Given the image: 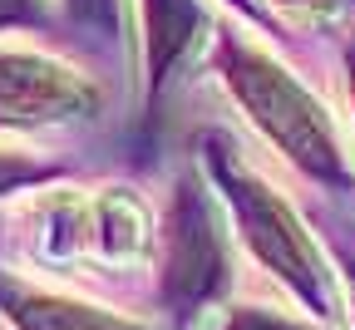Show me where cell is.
Listing matches in <instances>:
<instances>
[{"label":"cell","mask_w":355,"mask_h":330,"mask_svg":"<svg viewBox=\"0 0 355 330\" xmlns=\"http://www.w3.org/2000/svg\"><path fill=\"white\" fill-rule=\"evenodd\" d=\"M217 330H316L311 320H296L286 311H272V306H237L222 315Z\"/></svg>","instance_id":"cell-7"},{"label":"cell","mask_w":355,"mask_h":330,"mask_svg":"<svg viewBox=\"0 0 355 330\" xmlns=\"http://www.w3.org/2000/svg\"><path fill=\"white\" fill-rule=\"evenodd\" d=\"M44 168L40 163H30V158H20V153H6L0 148V193L6 187H15V182H25V177H40Z\"/></svg>","instance_id":"cell-8"},{"label":"cell","mask_w":355,"mask_h":330,"mask_svg":"<svg viewBox=\"0 0 355 330\" xmlns=\"http://www.w3.org/2000/svg\"><path fill=\"white\" fill-rule=\"evenodd\" d=\"M202 25L198 0H148V64L163 79V69L193 44V30Z\"/></svg>","instance_id":"cell-6"},{"label":"cell","mask_w":355,"mask_h":330,"mask_svg":"<svg viewBox=\"0 0 355 330\" xmlns=\"http://www.w3.org/2000/svg\"><path fill=\"white\" fill-rule=\"evenodd\" d=\"M35 10V0H0V25L6 20H20V15H30Z\"/></svg>","instance_id":"cell-10"},{"label":"cell","mask_w":355,"mask_h":330,"mask_svg":"<svg viewBox=\"0 0 355 330\" xmlns=\"http://www.w3.org/2000/svg\"><path fill=\"white\" fill-rule=\"evenodd\" d=\"M79 6H84V10H89V15H94V10H99V15H104V10H109V0H79Z\"/></svg>","instance_id":"cell-11"},{"label":"cell","mask_w":355,"mask_h":330,"mask_svg":"<svg viewBox=\"0 0 355 330\" xmlns=\"http://www.w3.org/2000/svg\"><path fill=\"white\" fill-rule=\"evenodd\" d=\"M217 173L227 182V202L237 212V227L252 247V257L282 276V286L316 315H331V281H326V266L311 247L306 227L296 222V212L266 187L252 168H242L237 158H227L217 148Z\"/></svg>","instance_id":"cell-2"},{"label":"cell","mask_w":355,"mask_h":330,"mask_svg":"<svg viewBox=\"0 0 355 330\" xmlns=\"http://www.w3.org/2000/svg\"><path fill=\"white\" fill-rule=\"evenodd\" d=\"M242 6H247V10H252V0H242Z\"/></svg>","instance_id":"cell-13"},{"label":"cell","mask_w":355,"mask_h":330,"mask_svg":"<svg viewBox=\"0 0 355 330\" xmlns=\"http://www.w3.org/2000/svg\"><path fill=\"white\" fill-rule=\"evenodd\" d=\"M350 89H355V60H350Z\"/></svg>","instance_id":"cell-12"},{"label":"cell","mask_w":355,"mask_h":330,"mask_svg":"<svg viewBox=\"0 0 355 330\" xmlns=\"http://www.w3.org/2000/svg\"><path fill=\"white\" fill-rule=\"evenodd\" d=\"M232 281V257L222 222L198 187H183L163 217V301L178 315H198Z\"/></svg>","instance_id":"cell-3"},{"label":"cell","mask_w":355,"mask_h":330,"mask_svg":"<svg viewBox=\"0 0 355 330\" xmlns=\"http://www.w3.org/2000/svg\"><path fill=\"white\" fill-rule=\"evenodd\" d=\"M89 109H94V89L74 69L44 55L0 50V123H50Z\"/></svg>","instance_id":"cell-4"},{"label":"cell","mask_w":355,"mask_h":330,"mask_svg":"<svg viewBox=\"0 0 355 330\" xmlns=\"http://www.w3.org/2000/svg\"><path fill=\"white\" fill-rule=\"evenodd\" d=\"M0 311H6V320L15 330H153V325H139L128 315L99 311L89 301H69L55 291L25 286L15 276H0Z\"/></svg>","instance_id":"cell-5"},{"label":"cell","mask_w":355,"mask_h":330,"mask_svg":"<svg viewBox=\"0 0 355 330\" xmlns=\"http://www.w3.org/2000/svg\"><path fill=\"white\" fill-rule=\"evenodd\" d=\"M282 10H296V15H331V10H345L350 0H277Z\"/></svg>","instance_id":"cell-9"},{"label":"cell","mask_w":355,"mask_h":330,"mask_svg":"<svg viewBox=\"0 0 355 330\" xmlns=\"http://www.w3.org/2000/svg\"><path fill=\"white\" fill-rule=\"evenodd\" d=\"M222 74H227V89L242 99V109L261 123L266 138H277L286 158H296L316 177L345 173V153H340V138L326 109L282 64H272L261 50H252L242 40H222Z\"/></svg>","instance_id":"cell-1"}]
</instances>
